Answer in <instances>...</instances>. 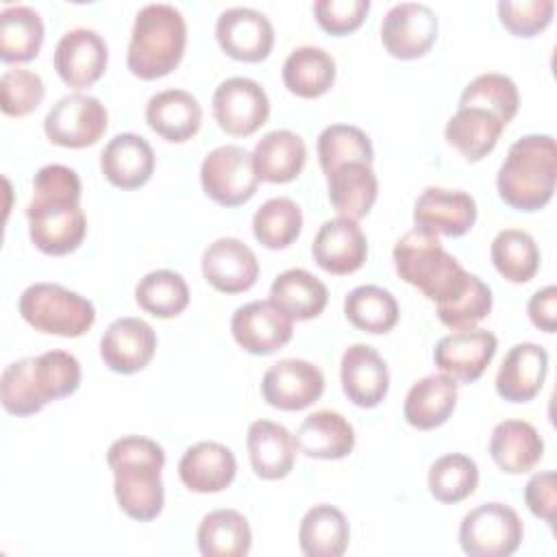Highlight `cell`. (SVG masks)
<instances>
[{"mask_svg":"<svg viewBox=\"0 0 557 557\" xmlns=\"http://www.w3.org/2000/svg\"><path fill=\"white\" fill-rule=\"evenodd\" d=\"M81 178L61 163H48L33 178V198L26 207L28 235L37 250L50 257L74 252L87 233L81 209Z\"/></svg>","mask_w":557,"mask_h":557,"instance_id":"6da1fadb","label":"cell"},{"mask_svg":"<svg viewBox=\"0 0 557 557\" xmlns=\"http://www.w3.org/2000/svg\"><path fill=\"white\" fill-rule=\"evenodd\" d=\"M107 463L113 470V494L120 509L137 522L154 520L165 500L161 483L163 448L150 437L124 435L109 446Z\"/></svg>","mask_w":557,"mask_h":557,"instance_id":"7a4b0ae2","label":"cell"},{"mask_svg":"<svg viewBox=\"0 0 557 557\" xmlns=\"http://www.w3.org/2000/svg\"><path fill=\"white\" fill-rule=\"evenodd\" d=\"M81 385V363L65 350H48L9 363L0 376V400L7 413L33 416L48 403L74 394Z\"/></svg>","mask_w":557,"mask_h":557,"instance_id":"3957f363","label":"cell"},{"mask_svg":"<svg viewBox=\"0 0 557 557\" xmlns=\"http://www.w3.org/2000/svg\"><path fill=\"white\" fill-rule=\"evenodd\" d=\"M557 146L550 135H524L509 146L496 174V189L516 211H540L555 191Z\"/></svg>","mask_w":557,"mask_h":557,"instance_id":"277c9868","label":"cell"},{"mask_svg":"<svg viewBox=\"0 0 557 557\" xmlns=\"http://www.w3.org/2000/svg\"><path fill=\"white\" fill-rule=\"evenodd\" d=\"M185 44L187 24L183 13L163 2L146 4L135 15L126 65L144 81L161 78L181 63Z\"/></svg>","mask_w":557,"mask_h":557,"instance_id":"5b68a950","label":"cell"},{"mask_svg":"<svg viewBox=\"0 0 557 557\" xmlns=\"http://www.w3.org/2000/svg\"><path fill=\"white\" fill-rule=\"evenodd\" d=\"M392 255L398 276L418 287L435 305L455 296L470 274L442 248L437 235L418 226L396 242Z\"/></svg>","mask_w":557,"mask_h":557,"instance_id":"8992f818","label":"cell"},{"mask_svg":"<svg viewBox=\"0 0 557 557\" xmlns=\"http://www.w3.org/2000/svg\"><path fill=\"white\" fill-rule=\"evenodd\" d=\"M20 315L39 333L59 337H81L96 322L94 305L59 285V283H33L17 302Z\"/></svg>","mask_w":557,"mask_h":557,"instance_id":"52a82bcc","label":"cell"},{"mask_svg":"<svg viewBox=\"0 0 557 557\" xmlns=\"http://www.w3.org/2000/svg\"><path fill=\"white\" fill-rule=\"evenodd\" d=\"M522 535L518 511L505 503H483L459 524V544L470 557H509L520 548Z\"/></svg>","mask_w":557,"mask_h":557,"instance_id":"ba28073f","label":"cell"},{"mask_svg":"<svg viewBox=\"0 0 557 557\" xmlns=\"http://www.w3.org/2000/svg\"><path fill=\"white\" fill-rule=\"evenodd\" d=\"M200 183L205 194L222 207L248 202L259 185L252 154L235 144L213 148L202 159Z\"/></svg>","mask_w":557,"mask_h":557,"instance_id":"9c48e42d","label":"cell"},{"mask_svg":"<svg viewBox=\"0 0 557 557\" xmlns=\"http://www.w3.org/2000/svg\"><path fill=\"white\" fill-rule=\"evenodd\" d=\"M109 126L104 104L87 94H67L59 98L44 117L46 137L63 148L94 146Z\"/></svg>","mask_w":557,"mask_h":557,"instance_id":"30bf717a","label":"cell"},{"mask_svg":"<svg viewBox=\"0 0 557 557\" xmlns=\"http://www.w3.org/2000/svg\"><path fill=\"white\" fill-rule=\"evenodd\" d=\"M213 117L218 126L233 137H248L257 133L270 115V100L265 89L246 76H231L213 91Z\"/></svg>","mask_w":557,"mask_h":557,"instance_id":"8fae6325","label":"cell"},{"mask_svg":"<svg viewBox=\"0 0 557 557\" xmlns=\"http://www.w3.org/2000/svg\"><path fill=\"white\" fill-rule=\"evenodd\" d=\"M437 39V15L424 2L394 4L381 22L383 48L394 59L424 57Z\"/></svg>","mask_w":557,"mask_h":557,"instance_id":"7c38bea8","label":"cell"},{"mask_svg":"<svg viewBox=\"0 0 557 557\" xmlns=\"http://www.w3.org/2000/svg\"><path fill=\"white\" fill-rule=\"evenodd\" d=\"M233 339L250 355H272L294 335V320L272 300H252L231 318Z\"/></svg>","mask_w":557,"mask_h":557,"instance_id":"4fadbf2b","label":"cell"},{"mask_svg":"<svg viewBox=\"0 0 557 557\" xmlns=\"http://www.w3.org/2000/svg\"><path fill=\"white\" fill-rule=\"evenodd\" d=\"M324 392V374L305 359H281L261 379L263 400L283 411H300L313 405Z\"/></svg>","mask_w":557,"mask_h":557,"instance_id":"5bb4252c","label":"cell"},{"mask_svg":"<svg viewBox=\"0 0 557 557\" xmlns=\"http://www.w3.org/2000/svg\"><path fill=\"white\" fill-rule=\"evenodd\" d=\"M498 339L485 329H463L444 335L433 350V361L442 374L457 383H474L492 363Z\"/></svg>","mask_w":557,"mask_h":557,"instance_id":"9a60e30c","label":"cell"},{"mask_svg":"<svg viewBox=\"0 0 557 557\" xmlns=\"http://www.w3.org/2000/svg\"><path fill=\"white\" fill-rule=\"evenodd\" d=\"M215 39L228 57L244 63H259L272 52L274 28L261 11L231 7L215 22Z\"/></svg>","mask_w":557,"mask_h":557,"instance_id":"2e32d148","label":"cell"},{"mask_svg":"<svg viewBox=\"0 0 557 557\" xmlns=\"http://www.w3.org/2000/svg\"><path fill=\"white\" fill-rule=\"evenodd\" d=\"M107 61V41L91 28H72L63 33L54 48V70L59 78L74 89L91 87L104 74Z\"/></svg>","mask_w":557,"mask_h":557,"instance_id":"e0dca14e","label":"cell"},{"mask_svg":"<svg viewBox=\"0 0 557 557\" xmlns=\"http://www.w3.org/2000/svg\"><path fill=\"white\" fill-rule=\"evenodd\" d=\"M476 222V202L463 189L426 187L413 205V224L433 235L461 237Z\"/></svg>","mask_w":557,"mask_h":557,"instance_id":"ac0fdd59","label":"cell"},{"mask_svg":"<svg viewBox=\"0 0 557 557\" xmlns=\"http://www.w3.org/2000/svg\"><path fill=\"white\" fill-rule=\"evenodd\" d=\"M157 350V333L141 318H117L100 337V357L111 372L135 374L144 370Z\"/></svg>","mask_w":557,"mask_h":557,"instance_id":"d6986e66","label":"cell"},{"mask_svg":"<svg viewBox=\"0 0 557 557\" xmlns=\"http://www.w3.org/2000/svg\"><path fill=\"white\" fill-rule=\"evenodd\" d=\"M311 255L329 274H352L366 263L368 239L357 220L337 215L318 228Z\"/></svg>","mask_w":557,"mask_h":557,"instance_id":"ffe728a7","label":"cell"},{"mask_svg":"<svg viewBox=\"0 0 557 557\" xmlns=\"http://www.w3.org/2000/svg\"><path fill=\"white\" fill-rule=\"evenodd\" d=\"M202 276L222 294H239L257 283L259 261L242 239L220 237L202 252Z\"/></svg>","mask_w":557,"mask_h":557,"instance_id":"44dd1931","label":"cell"},{"mask_svg":"<svg viewBox=\"0 0 557 557\" xmlns=\"http://www.w3.org/2000/svg\"><path fill=\"white\" fill-rule=\"evenodd\" d=\"M342 389L357 407H376L389 389L387 363L376 348L368 344H352L344 350L339 363Z\"/></svg>","mask_w":557,"mask_h":557,"instance_id":"7402d4cb","label":"cell"},{"mask_svg":"<svg viewBox=\"0 0 557 557\" xmlns=\"http://www.w3.org/2000/svg\"><path fill=\"white\" fill-rule=\"evenodd\" d=\"M546 372V348L533 342L516 344L507 350L496 372V392L507 403H529L540 394Z\"/></svg>","mask_w":557,"mask_h":557,"instance_id":"603a6c76","label":"cell"},{"mask_svg":"<svg viewBox=\"0 0 557 557\" xmlns=\"http://www.w3.org/2000/svg\"><path fill=\"white\" fill-rule=\"evenodd\" d=\"M237 474V461L228 446L220 442H198L178 461V476L189 492L215 494L226 490Z\"/></svg>","mask_w":557,"mask_h":557,"instance_id":"cb8c5ba5","label":"cell"},{"mask_svg":"<svg viewBox=\"0 0 557 557\" xmlns=\"http://www.w3.org/2000/svg\"><path fill=\"white\" fill-rule=\"evenodd\" d=\"M248 457L255 474L263 481L285 479L296 463V440L278 422L255 420L246 435Z\"/></svg>","mask_w":557,"mask_h":557,"instance_id":"d4e9b609","label":"cell"},{"mask_svg":"<svg viewBox=\"0 0 557 557\" xmlns=\"http://www.w3.org/2000/svg\"><path fill=\"white\" fill-rule=\"evenodd\" d=\"M100 170L111 185L137 189L146 185L154 172V150L141 135L120 133L104 146Z\"/></svg>","mask_w":557,"mask_h":557,"instance_id":"484cf974","label":"cell"},{"mask_svg":"<svg viewBox=\"0 0 557 557\" xmlns=\"http://www.w3.org/2000/svg\"><path fill=\"white\" fill-rule=\"evenodd\" d=\"M148 126L172 144L191 139L202 124V107L196 96L185 89H163L146 104Z\"/></svg>","mask_w":557,"mask_h":557,"instance_id":"4316f807","label":"cell"},{"mask_svg":"<svg viewBox=\"0 0 557 557\" xmlns=\"http://www.w3.org/2000/svg\"><path fill=\"white\" fill-rule=\"evenodd\" d=\"M296 446L305 457L311 459H344L355 448V429L352 424L337 411L320 409L309 413L298 431Z\"/></svg>","mask_w":557,"mask_h":557,"instance_id":"83f0119b","label":"cell"},{"mask_svg":"<svg viewBox=\"0 0 557 557\" xmlns=\"http://www.w3.org/2000/svg\"><path fill=\"white\" fill-rule=\"evenodd\" d=\"M457 407V381L446 374H429L416 381L403 405L407 424L418 431L442 426Z\"/></svg>","mask_w":557,"mask_h":557,"instance_id":"f1b7e54d","label":"cell"},{"mask_svg":"<svg viewBox=\"0 0 557 557\" xmlns=\"http://www.w3.org/2000/svg\"><path fill=\"white\" fill-rule=\"evenodd\" d=\"M326 185L333 209L342 218L350 220L366 218L379 194V181L372 163L363 161H348L337 165L326 174Z\"/></svg>","mask_w":557,"mask_h":557,"instance_id":"f546056e","label":"cell"},{"mask_svg":"<svg viewBox=\"0 0 557 557\" xmlns=\"http://www.w3.org/2000/svg\"><path fill=\"white\" fill-rule=\"evenodd\" d=\"M490 455L503 472L524 474L542 459L544 440L531 422L503 420L492 431Z\"/></svg>","mask_w":557,"mask_h":557,"instance_id":"4dcf8cb0","label":"cell"},{"mask_svg":"<svg viewBox=\"0 0 557 557\" xmlns=\"http://www.w3.org/2000/svg\"><path fill=\"white\" fill-rule=\"evenodd\" d=\"M252 161L259 181L289 183L302 172L307 161V148L300 135L287 128H276L265 133L257 141L252 150Z\"/></svg>","mask_w":557,"mask_h":557,"instance_id":"1f68e13d","label":"cell"},{"mask_svg":"<svg viewBox=\"0 0 557 557\" xmlns=\"http://www.w3.org/2000/svg\"><path fill=\"white\" fill-rule=\"evenodd\" d=\"M505 131V124L481 107H457L455 115L448 120L444 135L450 146H455L466 161H481L487 157Z\"/></svg>","mask_w":557,"mask_h":557,"instance_id":"d6a6232c","label":"cell"},{"mask_svg":"<svg viewBox=\"0 0 557 557\" xmlns=\"http://www.w3.org/2000/svg\"><path fill=\"white\" fill-rule=\"evenodd\" d=\"M348 520L333 505H313L300 520L298 544L307 557H342L348 548Z\"/></svg>","mask_w":557,"mask_h":557,"instance_id":"836d02e7","label":"cell"},{"mask_svg":"<svg viewBox=\"0 0 557 557\" xmlns=\"http://www.w3.org/2000/svg\"><path fill=\"white\" fill-rule=\"evenodd\" d=\"M270 300L278 305L292 320H311L324 311L329 302V289L311 272L292 268L272 281Z\"/></svg>","mask_w":557,"mask_h":557,"instance_id":"e575fe53","label":"cell"},{"mask_svg":"<svg viewBox=\"0 0 557 557\" xmlns=\"http://www.w3.org/2000/svg\"><path fill=\"white\" fill-rule=\"evenodd\" d=\"M196 540L205 557H244L250 550L252 531L239 511L215 509L200 520Z\"/></svg>","mask_w":557,"mask_h":557,"instance_id":"d590c367","label":"cell"},{"mask_svg":"<svg viewBox=\"0 0 557 557\" xmlns=\"http://www.w3.org/2000/svg\"><path fill=\"white\" fill-rule=\"evenodd\" d=\"M283 83L298 98H320L335 83V59L318 46H298L283 63Z\"/></svg>","mask_w":557,"mask_h":557,"instance_id":"8d00e7d4","label":"cell"},{"mask_svg":"<svg viewBox=\"0 0 557 557\" xmlns=\"http://www.w3.org/2000/svg\"><path fill=\"white\" fill-rule=\"evenodd\" d=\"M44 44V22L33 7L9 4L0 11V59L4 63H26L35 59Z\"/></svg>","mask_w":557,"mask_h":557,"instance_id":"74e56055","label":"cell"},{"mask_svg":"<svg viewBox=\"0 0 557 557\" xmlns=\"http://www.w3.org/2000/svg\"><path fill=\"white\" fill-rule=\"evenodd\" d=\"M346 320L366 333L381 335L396 326L400 309L389 289L379 285H359L344 298Z\"/></svg>","mask_w":557,"mask_h":557,"instance_id":"f35d334b","label":"cell"},{"mask_svg":"<svg viewBox=\"0 0 557 557\" xmlns=\"http://www.w3.org/2000/svg\"><path fill=\"white\" fill-rule=\"evenodd\" d=\"M494 268L509 283H527L540 270V248L535 239L520 228L500 231L490 246Z\"/></svg>","mask_w":557,"mask_h":557,"instance_id":"ab89813d","label":"cell"},{"mask_svg":"<svg viewBox=\"0 0 557 557\" xmlns=\"http://www.w3.org/2000/svg\"><path fill=\"white\" fill-rule=\"evenodd\" d=\"M302 231V211L300 207L285 196L265 200L252 215L255 239L270 248L283 250L292 246Z\"/></svg>","mask_w":557,"mask_h":557,"instance_id":"60d3db41","label":"cell"},{"mask_svg":"<svg viewBox=\"0 0 557 557\" xmlns=\"http://www.w3.org/2000/svg\"><path fill=\"white\" fill-rule=\"evenodd\" d=\"M135 300L154 318H176L189 305V287L174 270H152L139 278Z\"/></svg>","mask_w":557,"mask_h":557,"instance_id":"b9f144b4","label":"cell"},{"mask_svg":"<svg viewBox=\"0 0 557 557\" xmlns=\"http://www.w3.org/2000/svg\"><path fill=\"white\" fill-rule=\"evenodd\" d=\"M479 485V468L463 453H448L429 468V492L435 500L455 505L474 494Z\"/></svg>","mask_w":557,"mask_h":557,"instance_id":"7bdbcfd3","label":"cell"},{"mask_svg":"<svg viewBox=\"0 0 557 557\" xmlns=\"http://www.w3.org/2000/svg\"><path fill=\"white\" fill-rule=\"evenodd\" d=\"M459 107H481L494 113L505 126L516 117L520 96L516 83L498 72L479 74L459 96Z\"/></svg>","mask_w":557,"mask_h":557,"instance_id":"ee69618b","label":"cell"},{"mask_svg":"<svg viewBox=\"0 0 557 557\" xmlns=\"http://www.w3.org/2000/svg\"><path fill=\"white\" fill-rule=\"evenodd\" d=\"M437 318L453 331L474 329L492 311V289L476 274H468L461 289L444 302L435 305Z\"/></svg>","mask_w":557,"mask_h":557,"instance_id":"f6af8a7d","label":"cell"},{"mask_svg":"<svg viewBox=\"0 0 557 557\" xmlns=\"http://www.w3.org/2000/svg\"><path fill=\"white\" fill-rule=\"evenodd\" d=\"M318 159L324 176L348 161H374L370 137L350 124H331L318 137Z\"/></svg>","mask_w":557,"mask_h":557,"instance_id":"bcb514c9","label":"cell"},{"mask_svg":"<svg viewBox=\"0 0 557 557\" xmlns=\"http://www.w3.org/2000/svg\"><path fill=\"white\" fill-rule=\"evenodd\" d=\"M46 87L37 72L26 67L4 70L0 76V109L4 115L24 117L44 100Z\"/></svg>","mask_w":557,"mask_h":557,"instance_id":"7dc6e473","label":"cell"},{"mask_svg":"<svg viewBox=\"0 0 557 557\" xmlns=\"http://www.w3.org/2000/svg\"><path fill=\"white\" fill-rule=\"evenodd\" d=\"M500 24L516 37H533L544 30L555 13L553 0H500L496 4Z\"/></svg>","mask_w":557,"mask_h":557,"instance_id":"c3c4849f","label":"cell"},{"mask_svg":"<svg viewBox=\"0 0 557 557\" xmlns=\"http://www.w3.org/2000/svg\"><path fill=\"white\" fill-rule=\"evenodd\" d=\"M370 11V0H318L313 13L322 30L346 35L359 28Z\"/></svg>","mask_w":557,"mask_h":557,"instance_id":"681fc988","label":"cell"},{"mask_svg":"<svg viewBox=\"0 0 557 557\" xmlns=\"http://www.w3.org/2000/svg\"><path fill=\"white\" fill-rule=\"evenodd\" d=\"M555 472L546 470V472H535L527 485H524V503L529 507V511L542 520H546L548 524L555 522V507H557V498H555Z\"/></svg>","mask_w":557,"mask_h":557,"instance_id":"f907efd6","label":"cell"},{"mask_svg":"<svg viewBox=\"0 0 557 557\" xmlns=\"http://www.w3.org/2000/svg\"><path fill=\"white\" fill-rule=\"evenodd\" d=\"M527 313H529V320L533 322L535 329H540L544 333H555V326H557V287L546 285V287L537 289L529 298Z\"/></svg>","mask_w":557,"mask_h":557,"instance_id":"816d5d0a","label":"cell"}]
</instances>
